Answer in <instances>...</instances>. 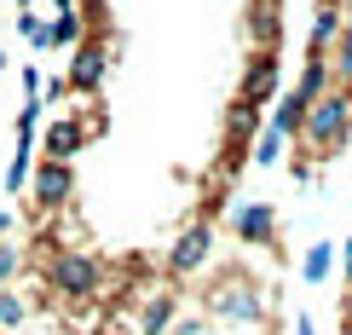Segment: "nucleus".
Returning a JSON list of instances; mask_svg holds the SVG:
<instances>
[{
    "label": "nucleus",
    "mask_w": 352,
    "mask_h": 335,
    "mask_svg": "<svg viewBox=\"0 0 352 335\" xmlns=\"http://www.w3.org/2000/svg\"><path fill=\"white\" fill-rule=\"evenodd\" d=\"M346 116H352V93H318L312 105H306L300 133L312 139V144H335V139L346 133Z\"/></svg>",
    "instance_id": "obj_1"
},
{
    "label": "nucleus",
    "mask_w": 352,
    "mask_h": 335,
    "mask_svg": "<svg viewBox=\"0 0 352 335\" xmlns=\"http://www.w3.org/2000/svg\"><path fill=\"white\" fill-rule=\"evenodd\" d=\"M52 278H58L64 295H93V289H98V260L64 249V255H58V266H52Z\"/></svg>",
    "instance_id": "obj_2"
},
{
    "label": "nucleus",
    "mask_w": 352,
    "mask_h": 335,
    "mask_svg": "<svg viewBox=\"0 0 352 335\" xmlns=\"http://www.w3.org/2000/svg\"><path fill=\"white\" fill-rule=\"evenodd\" d=\"M208 249H214V231L208 226H190L179 243H173V272H197L202 260H208Z\"/></svg>",
    "instance_id": "obj_3"
},
{
    "label": "nucleus",
    "mask_w": 352,
    "mask_h": 335,
    "mask_svg": "<svg viewBox=\"0 0 352 335\" xmlns=\"http://www.w3.org/2000/svg\"><path fill=\"white\" fill-rule=\"evenodd\" d=\"M64 197H69V162H52L47 156V168H41V180H35V202L41 208H58Z\"/></svg>",
    "instance_id": "obj_4"
},
{
    "label": "nucleus",
    "mask_w": 352,
    "mask_h": 335,
    "mask_svg": "<svg viewBox=\"0 0 352 335\" xmlns=\"http://www.w3.org/2000/svg\"><path fill=\"white\" fill-rule=\"evenodd\" d=\"M272 231H277V214L266 208V202H248V208L237 214V237L243 243H272Z\"/></svg>",
    "instance_id": "obj_5"
},
{
    "label": "nucleus",
    "mask_w": 352,
    "mask_h": 335,
    "mask_svg": "<svg viewBox=\"0 0 352 335\" xmlns=\"http://www.w3.org/2000/svg\"><path fill=\"white\" fill-rule=\"evenodd\" d=\"M272 87H277V58L260 52L254 69H248V81H243V98H248V105H260V98H272Z\"/></svg>",
    "instance_id": "obj_6"
},
{
    "label": "nucleus",
    "mask_w": 352,
    "mask_h": 335,
    "mask_svg": "<svg viewBox=\"0 0 352 335\" xmlns=\"http://www.w3.org/2000/svg\"><path fill=\"white\" fill-rule=\"evenodd\" d=\"M81 139H87V127H76V122H52V127H47V156H52V162H64V156L81 151Z\"/></svg>",
    "instance_id": "obj_7"
},
{
    "label": "nucleus",
    "mask_w": 352,
    "mask_h": 335,
    "mask_svg": "<svg viewBox=\"0 0 352 335\" xmlns=\"http://www.w3.org/2000/svg\"><path fill=\"white\" fill-rule=\"evenodd\" d=\"M69 81H76V87H98V81H104V52H98V47H81Z\"/></svg>",
    "instance_id": "obj_8"
},
{
    "label": "nucleus",
    "mask_w": 352,
    "mask_h": 335,
    "mask_svg": "<svg viewBox=\"0 0 352 335\" xmlns=\"http://www.w3.org/2000/svg\"><path fill=\"white\" fill-rule=\"evenodd\" d=\"M329 266H335V243H312L306 260H300V278H306V283H324Z\"/></svg>",
    "instance_id": "obj_9"
},
{
    "label": "nucleus",
    "mask_w": 352,
    "mask_h": 335,
    "mask_svg": "<svg viewBox=\"0 0 352 335\" xmlns=\"http://www.w3.org/2000/svg\"><path fill=\"white\" fill-rule=\"evenodd\" d=\"M300 122H306V98H295V93H289L283 98V105H277V116H272V133H300Z\"/></svg>",
    "instance_id": "obj_10"
},
{
    "label": "nucleus",
    "mask_w": 352,
    "mask_h": 335,
    "mask_svg": "<svg viewBox=\"0 0 352 335\" xmlns=\"http://www.w3.org/2000/svg\"><path fill=\"white\" fill-rule=\"evenodd\" d=\"M168 318H173V295H151V307H144V335H162L168 329Z\"/></svg>",
    "instance_id": "obj_11"
},
{
    "label": "nucleus",
    "mask_w": 352,
    "mask_h": 335,
    "mask_svg": "<svg viewBox=\"0 0 352 335\" xmlns=\"http://www.w3.org/2000/svg\"><path fill=\"white\" fill-rule=\"evenodd\" d=\"M52 41H58V47H76V41H81V18H76V6L58 12V23L47 29V47H52Z\"/></svg>",
    "instance_id": "obj_12"
},
{
    "label": "nucleus",
    "mask_w": 352,
    "mask_h": 335,
    "mask_svg": "<svg viewBox=\"0 0 352 335\" xmlns=\"http://www.w3.org/2000/svg\"><path fill=\"white\" fill-rule=\"evenodd\" d=\"M324 81H329V64H324V58H312V64H306V76H300V87H295V98L312 105V98L324 93Z\"/></svg>",
    "instance_id": "obj_13"
},
{
    "label": "nucleus",
    "mask_w": 352,
    "mask_h": 335,
    "mask_svg": "<svg viewBox=\"0 0 352 335\" xmlns=\"http://www.w3.org/2000/svg\"><path fill=\"white\" fill-rule=\"evenodd\" d=\"M29 156H35V144L18 139V156H12V168H6V191H12V197H18V191H23V180H29Z\"/></svg>",
    "instance_id": "obj_14"
},
{
    "label": "nucleus",
    "mask_w": 352,
    "mask_h": 335,
    "mask_svg": "<svg viewBox=\"0 0 352 335\" xmlns=\"http://www.w3.org/2000/svg\"><path fill=\"white\" fill-rule=\"evenodd\" d=\"M335 29H341V18H335V6H324V12H318V23H312V47H329Z\"/></svg>",
    "instance_id": "obj_15"
},
{
    "label": "nucleus",
    "mask_w": 352,
    "mask_h": 335,
    "mask_svg": "<svg viewBox=\"0 0 352 335\" xmlns=\"http://www.w3.org/2000/svg\"><path fill=\"white\" fill-rule=\"evenodd\" d=\"M23 324V301L18 295H0V329H18Z\"/></svg>",
    "instance_id": "obj_16"
},
{
    "label": "nucleus",
    "mask_w": 352,
    "mask_h": 335,
    "mask_svg": "<svg viewBox=\"0 0 352 335\" xmlns=\"http://www.w3.org/2000/svg\"><path fill=\"white\" fill-rule=\"evenodd\" d=\"M277 156H283V133H266V139H260V151H254V162H260V168H272Z\"/></svg>",
    "instance_id": "obj_17"
},
{
    "label": "nucleus",
    "mask_w": 352,
    "mask_h": 335,
    "mask_svg": "<svg viewBox=\"0 0 352 335\" xmlns=\"http://www.w3.org/2000/svg\"><path fill=\"white\" fill-rule=\"evenodd\" d=\"M254 35L266 41V47H272V41H277V12H272V6H266V12H260V18H254Z\"/></svg>",
    "instance_id": "obj_18"
},
{
    "label": "nucleus",
    "mask_w": 352,
    "mask_h": 335,
    "mask_svg": "<svg viewBox=\"0 0 352 335\" xmlns=\"http://www.w3.org/2000/svg\"><path fill=\"white\" fill-rule=\"evenodd\" d=\"M341 76H352V23H346V35H341Z\"/></svg>",
    "instance_id": "obj_19"
},
{
    "label": "nucleus",
    "mask_w": 352,
    "mask_h": 335,
    "mask_svg": "<svg viewBox=\"0 0 352 335\" xmlns=\"http://www.w3.org/2000/svg\"><path fill=\"white\" fill-rule=\"evenodd\" d=\"M23 35L35 41V47H47V23H35V18H23Z\"/></svg>",
    "instance_id": "obj_20"
},
{
    "label": "nucleus",
    "mask_w": 352,
    "mask_h": 335,
    "mask_svg": "<svg viewBox=\"0 0 352 335\" xmlns=\"http://www.w3.org/2000/svg\"><path fill=\"white\" fill-rule=\"evenodd\" d=\"M12 272H18V255H12V249H0V278H12Z\"/></svg>",
    "instance_id": "obj_21"
},
{
    "label": "nucleus",
    "mask_w": 352,
    "mask_h": 335,
    "mask_svg": "<svg viewBox=\"0 0 352 335\" xmlns=\"http://www.w3.org/2000/svg\"><path fill=\"white\" fill-rule=\"evenodd\" d=\"M295 335H312V318H306V312L295 318Z\"/></svg>",
    "instance_id": "obj_22"
},
{
    "label": "nucleus",
    "mask_w": 352,
    "mask_h": 335,
    "mask_svg": "<svg viewBox=\"0 0 352 335\" xmlns=\"http://www.w3.org/2000/svg\"><path fill=\"white\" fill-rule=\"evenodd\" d=\"M346 278H352V243H346Z\"/></svg>",
    "instance_id": "obj_23"
},
{
    "label": "nucleus",
    "mask_w": 352,
    "mask_h": 335,
    "mask_svg": "<svg viewBox=\"0 0 352 335\" xmlns=\"http://www.w3.org/2000/svg\"><path fill=\"white\" fill-rule=\"evenodd\" d=\"M0 69H6V52H0Z\"/></svg>",
    "instance_id": "obj_24"
},
{
    "label": "nucleus",
    "mask_w": 352,
    "mask_h": 335,
    "mask_svg": "<svg viewBox=\"0 0 352 335\" xmlns=\"http://www.w3.org/2000/svg\"><path fill=\"white\" fill-rule=\"evenodd\" d=\"M0 335H6V329H0Z\"/></svg>",
    "instance_id": "obj_25"
}]
</instances>
